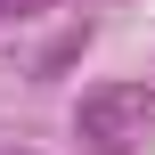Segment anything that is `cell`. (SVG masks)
<instances>
[{
	"label": "cell",
	"mask_w": 155,
	"mask_h": 155,
	"mask_svg": "<svg viewBox=\"0 0 155 155\" xmlns=\"http://www.w3.org/2000/svg\"><path fill=\"white\" fill-rule=\"evenodd\" d=\"M147 123H155V90L147 82H98V90L74 106V139L90 155H123Z\"/></svg>",
	"instance_id": "obj_1"
},
{
	"label": "cell",
	"mask_w": 155,
	"mask_h": 155,
	"mask_svg": "<svg viewBox=\"0 0 155 155\" xmlns=\"http://www.w3.org/2000/svg\"><path fill=\"white\" fill-rule=\"evenodd\" d=\"M0 155H33V147H0Z\"/></svg>",
	"instance_id": "obj_2"
},
{
	"label": "cell",
	"mask_w": 155,
	"mask_h": 155,
	"mask_svg": "<svg viewBox=\"0 0 155 155\" xmlns=\"http://www.w3.org/2000/svg\"><path fill=\"white\" fill-rule=\"evenodd\" d=\"M8 8H16V0H8Z\"/></svg>",
	"instance_id": "obj_3"
}]
</instances>
